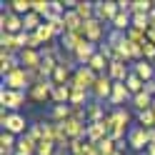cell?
<instances>
[{"mask_svg": "<svg viewBox=\"0 0 155 155\" xmlns=\"http://www.w3.org/2000/svg\"><path fill=\"white\" fill-rule=\"evenodd\" d=\"M0 125H3L5 133H13L15 138L28 135V128H30V123L25 120V115H20V113H8L5 108H0Z\"/></svg>", "mask_w": 155, "mask_h": 155, "instance_id": "cell-1", "label": "cell"}, {"mask_svg": "<svg viewBox=\"0 0 155 155\" xmlns=\"http://www.w3.org/2000/svg\"><path fill=\"white\" fill-rule=\"evenodd\" d=\"M3 88H8V90H23V93H28V90L33 88V85H30V75H28V70H25V68H15L13 73L3 75Z\"/></svg>", "mask_w": 155, "mask_h": 155, "instance_id": "cell-2", "label": "cell"}, {"mask_svg": "<svg viewBox=\"0 0 155 155\" xmlns=\"http://www.w3.org/2000/svg\"><path fill=\"white\" fill-rule=\"evenodd\" d=\"M108 33H110V25L100 23L98 18H93V20H85V23H83V35H85V40H90V43H95V45L105 43Z\"/></svg>", "mask_w": 155, "mask_h": 155, "instance_id": "cell-3", "label": "cell"}, {"mask_svg": "<svg viewBox=\"0 0 155 155\" xmlns=\"http://www.w3.org/2000/svg\"><path fill=\"white\" fill-rule=\"evenodd\" d=\"M25 100H28V93H23V90L0 88V108H5L8 113H18L25 105Z\"/></svg>", "mask_w": 155, "mask_h": 155, "instance_id": "cell-4", "label": "cell"}, {"mask_svg": "<svg viewBox=\"0 0 155 155\" xmlns=\"http://www.w3.org/2000/svg\"><path fill=\"white\" fill-rule=\"evenodd\" d=\"M95 80H98V75H95L88 65H80V68L73 73V80L68 83V85H70L73 90H88V93H90L93 85H95Z\"/></svg>", "mask_w": 155, "mask_h": 155, "instance_id": "cell-5", "label": "cell"}, {"mask_svg": "<svg viewBox=\"0 0 155 155\" xmlns=\"http://www.w3.org/2000/svg\"><path fill=\"white\" fill-rule=\"evenodd\" d=\"M120 8H118V0H95V18L100 23L110 25L115 18H118Z\"/></svg>", "mask_w": 155, "mask_h": 155, "instance_id": "cell-6", "label": "cell"}, {"mask_svg": "<svg viewBox=\"0 0 155 155\" xmlns=\"http://www.w3.org/2000/svg\"><path fill=\"white\" fill-rule=\"evenodd\" d=\"M148 130L143 128V125H130V130H128V148L135 150V153H145L148 150Z\"/></svg>", "mask_w": 155, "mask_h": 155, "instance_id": "cell-7", "label": "cell"}, {"mask_svg": "<svg viewBox=\"0 0 155 155\" xmlns=\"http://www.w3.org/2000/svg\"><path fill=\"white\" fill-rule=\"evenodd\" d=\"M113 80H110V75L105 73V75H98V80H95V85H93V90H90V95H93V100H98V103H108L110 100V95H113Z\"/></svg>", "mask_w": 155, "mask_h": 155, "instance_id": "cell-8", "label": "cell"}, {"mask_svg": "<svg viewBox=\"0 0 155 155\" xmlns=\"http://www.w3.org/2000/svg\"><path fill=\"white\" fill-rule=\"evenodd\" d=\"M0 33H10V35L23 33V18L15 15L13 10H8V8H3V13H0Z\"/></svg>", "mask_w": 155, "mask_h": 155, "instance_id": "cell-9", "label": "cell"}, {"mask_svg": "<svg viewBox=\"0 0 155 155\" xmlns=\"http://www.w3.org/2000/svg\"><path fill=\"white\" fill-rule=\"evenodd\" d=\"M130 118H133V115H130V110L123 105V108H108V118H105V120L110 123V128H123V130H130V128H128V125H130Z\"/></svg>", "mask_w": 155, "mask_h": 155, "instance_id": "cell-10", "label": "cell"}, {"mask_svg": "<svg viewBox=\"0 0 155 155\" xmlns=\"http://www.w3.org/2000/svg\"><path fill=\"white\" fill-rule=\"evenodd\" d=\"M18 58H20V68H25L28 73H30V70H40V65H43L40 50H33V48L20 50V53H18Z\"/></svg>", "mask_w": 155, "mask_h": 155, "instance_id": "cell-11", "label": "cell"}, {"mask_svg": "<svg viewBox=\"0 0 155 155\" xmlns=\"http://www.w3.org/2000/svg\"><path fill=\"white\" fill-rule=\"evenodd\" d=\"M108 133H110V123L108 120H100V123H88V130H85V140H90V143H103L105 138H108Z\"/></svg>", "mask_w": 155, "mask_h": 155, "instance_id": "cell-12", "label": "cell"}, {"mask_svg": "<svg viewBox=\"0 0 155 155\" xmlns=\"http://www.w3.org/2000/svg\"><path fill=\"white\" fill-rule=\"evenodd\" d=\"M130 100H133V95H130L128 88H125V83H115L108 105H110V108H123V105H130Z\"/></svg>", "mask_w": 155, "mask_h": 155, "instance_id": "cell-13", "label": "cell"}, {"mask_svg": "<svg viewBox=\"0 0 155 155\" xmlns=\"http://www.w3.org/2000/svg\"><path fill=\"white\" fill-rule=\"evenodd\" d=\"M53 88H55V83H53V80L40 83V85H33V88L28 90V100H33V103H45V100H50Z\"/></svg>", "mask_w": 155, "mask_h": 155, "instance_id": "cell-14", "label": "cell"}, {"mask_svg": "<svg viewBox=\"0 0 155 155\" xmlns=\"http://www.w3.org/2000/svg\"><path fill=\"white\" fill-rule=\"evenodd\" d=\"M98 48H100V45H95V43H90V40H83L80 48H78L75 55H73V58H75V63H78V65H88L93 58L98 55Z\"/></svg>", "mask_w": 155, "mask_h": 155, "instance_id": "cell-15", "label": "cell"}, {"mask_svg": "<svg viewBox=\"0 0 155 155\" xmlns=\"http://www.w3.org/2000/svg\"><path fill=\"white\" fill-rule=\"evenodd\" d=\"M63 125V130H65V135L70 140H80V138H85V130H88V123H80V120H75V118H68L65 123H60Z\"/></svg>", "mask_w": 155, "mask_h": 155, "instance_id": "cell-16", "label": "cell"}, {"mask_svg": "<svg viewBox=\"0 0 155 155\" xmlns=\"http://www.w3.org/2000/svg\"><path fill=\"white\" fill-rule=\"evenodd\" d=\"M108 75H110L113 83H125V80H128V75H130V65L123 63V60H113L108 65Z\"/></svg>", "mask_w": 155, "mask_h": 155, "instance_id": "cell-17", "label": "cell"}, {"mask_svg": "<svg viewBox=\"0 0 155 155\" xmlns=\"http://www.w3.org/2000/svg\"><path fill=\"white\" fill-rule=\"evenodd\" d=\"M85 40V35L83 33H65L60 40V48H63V53H68V55H75V50L80 48V43Z\"/></svg>", "mask_w": 155, "mask_h": 155, "instance_id": "cell-18", "label": "cell"}, {"mask_svg": "<svg viewBox=\"0 0 155 155\" xmlns=\"http://www.w3.org/2000/svg\"><path fill=\"white\" fill-rule=\"evenodd\" d=\"M130 70L138 75L143 83L155 80V65H153V63H148V60H138V63H133V65H130Z\"/></svg>", "mask_w": 155, "mask_h": 155, "instance_id": "cell-19", "label": "cell"}, {"mask_svg": "<svg viewBox=\"0 0 155 155\" xmlns=\"http://www.w3.org/2000/svg\"><path fill=\"white\" fill-rule=\"evenodd\" d=\"M15 68H20V58H18L15 53H5V50H0V75L13 73Z\"/></svg>", "mask_w": 155, "mask_h": 155, "instance_id": "cell-20", "label": "cell"}, {"mask_svg": "<svg viewBox=\"0 0 155 155\" xmlns=\"http://www.w3.org/2000/svg\"><path fill=\"white\" fill-rule=\"evenodd\" d=\"M85 110H88V123H100L108 118V110H105V105L98 103V100H90L85 105Z\"/></svg>", "mask_w": 155, "mask_h": 155, "instance_id": "cell-21", "label": "cell"}, {"mask_svg": "<svg viewBox=\"0 0 155 155\" xmlns=\"http://www.w3.org/2000/svg\"><path fill=\"white\" fill-rule=\"evenodd\" d=\"M3 8H8L15 15L25 18L28 13H33V0H8V3H3Z\"/></svg>", "mask_w": 155, "mask_h": 155, "instance_id": "cell-22", "label": "cell"}, {"mask_svg": "<svg viewBox=\"0 0 155 155\" xmlns=\"http://www.w3.org/2000/svg\"><path fill=\"white\" fill-rule=\"evenodd\" d=\"M70 85H55L53 95H50V103L53 105H70Z\"/></svg>", "mask_w": 155, "mask_h": 155, "instance_id": "cell-23", "label": "cell"}, {"mask_svg": "<svg viewBox=\"0 0 155 155\" xmlns=\"http://www.w3.org/2000/svg\"><path fill=\"white\" fill-rule=\"evenodd\" d=\"M153 100L155 98H150L148 93H138V95H133V100H130V108L135 110V113H143V110H150L153 108Z\"/></svg>", "mask_w": 155, "mask_h": 155, "instance_id": "cell-24", "label": "cell"}, {"mask_svg": "<svg viewBox=\"0 0 155 155\" xmlns=\"http://www.w3.org/2000/svg\"><path fill=\"white\" fill-rule=\"evenodd\" d=\"M70 115H73L70 105H53L50 108V123H65Z\"/></svg>", "mask_w": 155, "mask_h": 155, "instance_id": "cell-25", "label": "cell"}, {"mask_svg": "<svg viewBox=\"0 0 155 155\" xmlns=\"http://www.w3.org/2000/svg\"><path fill=\"white\" fill-rule=\"evenodd\" d=\"M0 50L5 53H20V45H18V38L10 35V33H0Z\"/></svg>", "mask_w": 155, "mask_h": 155, "instance_id": "cell-26", "label": "cell"}, {"mask_svg": "<svg viewBox=\"0 0 155 155\" xmlns=\"http://www.w3.org/2000/svg\"><path fill=\"white\" fill-rule=\"evenodd\" d=\"M35 35L40 38V43H43V45H50V43H55V40H58V33H55L53 23H43V25H40V30H38Z\"/></svg>", "mask_w": 155, "mask_h": 155, "instance_id": "cell-27", "label": "cell"}, {"mask_svg": "<svg viewBox=\"0 0 155 155\" xmlns=\"http://www.w3.org/2000/svg\"><path fill=\"white\" fill-rule=\"evenodd\" d=\"M75 13L83 18V23L85 20H93V18H95V0H80L78 8H75Z\"/></svg>", "mask_w": 155, "mask_h": 155, "instance_id": "cell-28", "label": "cell"}, {"mask_svg": "<svg viewBox=\"0 0 155 155\" xmlns=\"http://www.w3.org/2000/svg\"><path fill=\"white\" fill-rule=\"evenodd\" d=\"M108 65H110V60H108L105 55H100V50H98V55L88 63V68H90L95 75H105V73H108Z\"/></svg>", "mask_w": 155, "mask_h": 155, "instance_id": "cell-29", "label": "cell"}, {"mask_svg": "<svg viewBox=\"0 0 155 155\" xmlns=\"http://www.w3.org/2000/svg\"><path fill=\"white\" fill-rule=\"evenodd\" d=\"M105 43H108L113 50H118V48H123L125 43H128V35L120 33V30H113V28H110V33H108V38H105Z\"/></svg>", "mask_w": 155, "mask_h": 155, "instance_id": "cell-30", "label": "cell"}, {"mask_svg": "<svg viewBox=\"0 0 155 155\" xmlns=\"http://www.w3.org/2000/svg\"><path fill=\"white\" fill-rule=\"evenodd\" d=\"M70 90H73V88H70ZM88 98H90L88 90H73V93H70V105H73V108H85V105L90 103Z\"/></svg>", "mask_w": 155, "mask_h": 155, "instance_id": "cell-31", "label": "cell"}, {"mask_svg": "<svg viewBox=\"0 0 155 155\" xmlns=\"http://www.w3.org/2000/svg\"><path fill=\"white\" fill-rule=\"evenodd\" d=\"M125 88L130 90V95H138V93H143V88H145V83L140 80L138 75H135L133 70H130V75H128V80H125Z\"/></svg>", "mask_w": 155, "mask_h": 155, "instance_id": "cell-32", "label": "cell"}, {"mask_svg": "<svg viewBox=\"0 0 155 155\" xmlns=\"http://www.w3.org/2000/svg\"><path fill=\"white\" fill-rule=\"evenodd\" d=\"M28 138H33L35 143H43L45 140V123H30V128H28Z\"/></svg>", "mask_w": 155, "mask_h": 155, "instance_id": "cell-33", "label": "cell"}, {"mask_svg": "<svg viewBox=\"0 0 155 155\" xmlns=\"http://www.w3.org/2000/svg\"><path fill=\"white\" fill-rule=\"evenodd\" d=\"M135 118H138V125H143L145 130L155 128V113H153V110H143V113H135Z\"/></svg>", "mask_w": 155, "mask_h": 155, "instance_id": "cell-34", "label": "cell"}, {"mask_svg": "<svg viewBox=\"0 0 155 155\" xmlns=\"http://www.w3.org/2000/svg\"><path fill=\"white\" fill-rule=\"evenodd\" d=\"M50 5H53V0H33V13H38L40 18H48L50 15Z\"/></svg>", "mask_w": 155, "mask_h": 155, "instance_id": "cell-35", "label": "cell"}, {"mask_svg": "<svg viewBox=\"0 0 155 155\" xmlns=\"http://www.w3.org/2000/svg\"><path fill=\"white\" fill-rule=\"evenodd\" d=\"M125 35H128V40L135 43V45H143L145 40H148V30H138V28H130Z\"/></svg>", "mask_w": 155, "mask_h": 155, "instance_id": "cell-36", "label": "cell"}, {"mask_svg": "<svg viewBox=\"0 0 155 155\" xmlns=\"http://www.w3.org/2000/svg\"><path fill=\"white\" fill-rule=\"evenodd\" d=\"M98 153L100 155H115V153H118V145H115V140L105 138L103 143H98Z\"/></svg>", "mask_w": 155, "mask_h": 155, "instance_id": "cell-37", "label": "cell"}, {"mask_svg": "<svg viewBox=\"0 0 155 155\" xmlns=\"http://www.w3.org/2000/svg\"><path fill=\"white\" fill-rule=\"evenodd\" d=\"M60 65L58 63V58H43V65H40V70L45 73V78H53V73H55V68Z\"/></svg>", "mask_w": 155, "mask_h": 155, "instance_id": "cell-38", "label": "cell"}, {"mask_svg": "<svg viewBox=\"0 0 155 155\" xmlns=\"http://www.w3.org/2000/svg\"><path fill=\"white\" fill-rule=\"evenodd\" d=\"M58 153V145L53 140H43V143H38V153L35 155H55Z\"/></svg>", "mask_w": 155, "mask_h": 155, "instance_id": "cell-39", "label": "cell"}, {"mask_svg": "<svg viewBox=\"0 0 155 155\" xmlns=\"http://www.w3.org/2000/svg\"><path fill=\"white\" fill-rule=\"evenodd\" d=\"M133 28H138V30H150L148 15H143V13H133Z\"/></svg>", "mask_w": 155, "mask_h": 155, "instance_id": "cell-40", "label": "cell"}, {"mask_svg": "<svg viewBox=\"0 0 155 155\" xmlns=\"http://www.w3.org/2000/svg\"><path fill=\"white\" fill-rule=\"evenodd\" d=\"M143 60H148V63H155V45L145 40L143 43Z\"/></svg>", "mask_w": 155, "mask_h": 155, "instance_id": "cell-41", "label": "cell"}, {"mask_svg": "<svg viewBox=\"0 0 155 155\" xmlns=\"http://www.w3.org/2000/svg\"><path fill=\"white\" fill-rule=\"evenodd\" d=\"M143 90L148 93L150 98H155V80H148V83H145V88H143Z\"/></svg>", "mask_w": 155, "mask_h": 155, "instance_id": "cell-42", "label": "cell"}, {"mask_svg": "<svg viewBox=\"0 0 155 155\" xmlns=\"http://www.w3.org/2000/svg\"><path fill=\"white\" fill-rule=\"evenodd\" d=\"M148 23H150V30H155V8L148 13Z\"/></svg>", "mask_w": 155, "mask_h": 155, "instance_id": "cell-43", "label": "cell"}, {"mask_svg": "<svg viewBox=\"0 0 155 155\" xmlns=\"http://www.w3.org/2000/svg\"><path fill=\"white\" fill-rule=\"evenodd\" d=\"M145 155H155V143H153V145H148V150H145Z\"/></svg>", "mask_w": 155, "mask_h": 155, "instance_id": "cell-44", "label": "cell"}, {"mask_svg": "<svg viewBox=\"0 0 155 155\" xmlns=\"http://www.w3.org/2000/svg\"><path fill=\"white\" fill-rule=\"evenodd\" d=\"M55 155H70V150H68V148H58V153Z\"/></svg>", "mask_w": 155, "mask_h": 155, "instance_id": "cell-45", "label": "cell"}, {"mask_svg": "<svg viewBox=\"0 0 155 155\" xmlns=\"http://www.w3.org/2000/svg\"><path fill=\"white\" fill-rule=\"evenodd\" d=\"M150 110H153V113H155V100H153V108H150Z\"/></svg>", "mask_w": 155, "mask_h": 155, "instance_id": "cell-46", "label": "cell"}, {"mask_svg": "<svg viewBox=\"0 0 155 155\" xmlns=\"http://www.w3.org/2000/svg\"><path fill=\"white\" fill-rule=\"evenodd\" d=\"M115 155H125V153H120V150H118V153H115Z\"/></svg>", "mask_w": 155, "mask_h": 155, "instance_id": "cell-47", "label": "cell"}, {"mask_svg": "<svg viewBox=\"0 0 155 155\" xmlns=\"http://www.w3.org/2000/svg\"><path fill=\"white\" fill-rule=\"evenodd\" d=\"M153 65H155V63H153Z\"/></svg>", "mask_w": 155, "mask_h": 155, "instance_id": "cell-48", "label": "cell"}]
</instances>
